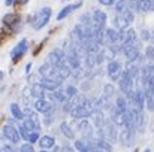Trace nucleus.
I'll return each mask as SVG.
<instances>
[{"label": "nucleus", "instance_id": "nucleus-1", "mask_svg": "<svg viewBox=\"0 0 154 152\" xmlns=\"http://www.w3.org/2000/svg\"><path fill=\"white\" fill-rule=\"evenodd\" d=\"M50 18H51V9H50V7H44V9L38 13V16H36L35 22H33V27H35L36 30H41L42 27H45V25L48 24Z\"/></svg>", "mask_w": 154, "mask_h": 152}, {"label": "nucleus", "instance_id": "nucleus-2", "mask_svg": "<svg viewBox=\"0 0 154 152\" xmlns=\"http://www.w3.org/2000/svg\"><path fill=\"white\" fill-rule=\"evenodd\" d=\"M132 21H133V12L130 10V9H127L126 12H123V13H118L117 15V18H115V24H117V27L118 28H127L130 24H132Z\"/></svg>", "mask_w": 154, "mask_h": 152}, {"label": "nucleus", "instance_id": "nucleus-3", "mask_svg": "<svg viewBox=\"0 0 154 152\" xmlns=\"http://www.w3.org/2000/svg\"><path fill=\"white\" fill-rule=\"evenodd\" d=\"M91 112H93V110H91L88 106L75 103V106H73V107H72V110H70V115H72L75 119H84V118L90 116V115H91Z\"/></svg>", "mask_w": 154, "mask_h": 152}, {"label": "nucleus", "instance_id": "nucleus-4", "mask_svg": "<svg viewBox=\"0 0 154 152\" xmlns=\"http://www.w3.org/2000/svg\"><path fill=\"white\" fill-rule=\"evenodd\" d=\"M118 42L124 46V45H129V43H135L136 42V34L132 28H123L120 33H118Z\"/></svg>", "mask_w": 154, "mask_h": 152}, {"label": "nucleus", "instance_id": "nucleus-5", "mask_svg": "<svg viewBox=\"0 0 154 152\" xmlns=\"http://www.w3.org/2000/svg\"><path fill=\"white\" fill-rule=\"evenodd\" d=\"M132 82H133V79H130L129 75L124 72L123 76H121V79H120V90H121V93L126 94L127 97L132 96Z\"/></svg>", "mask_w": 154, "mask_h": 152}, {"label": "nucleus", "instance_id": "nucleus-6", "mask_svg": "<svg viewBox=\"0 0 154 152\" xmlns=\"http://www.w3.org/2000/svg\"><path fill=\"white\" fill-rule=\"evenodd\" d=\"M135 139V128L129 127V125H123V131H121V142L126 146H130L133 143Z\"/></svg>", "mask_w": 154, "mask_h": 152}, {"label": "nucleus", "instance_id": "nucleus-7", "mask_svg": "<svg viewBox=\"0 0 154 152\" xmlns=\"http://www.w3.org/2000/svg\"><path fill=\"white\" fill-rule=\"evenodd\" d=\"M3 136H5V139L11 140L12 143H18L20 139H21V134L12 125H5L3 127Z\"/></svg>", "mask_w": 154, "mask_h": 152}, {"label": "nucleus", "instance_id": "nucleus-8", "mask_svg": "<svg viewBox=\"0 0 154 152\" xmlns=\"http://www.w3.org/2000/svg\"><path fill=\"white\" fill-rule=\"evenodd\" d=\"M123 52H124V55H126V58H127L129 61L136 60V58L139 57V49H138V46H136L135 43L124 45V46H123Z\"/></svg>", "mask_w": 154, "mask_h": 152}, {"label": "nucleus", "instance_id": "nucleus-9", "mask_svg": "<svg viewBox=\"0 0 154 152\" xmlns=\"http://www.w3.org/2000/svg\"><path fill=\"white\" fill-rule=\"evenodd\" d=\"M138 60H139V57H138L136 60L129 61L127 66H126V73L129 75L130 79H135V78L138 76V73H139V63H138Z\"/></svg>", "mask_w": 154, "mask_h": 152}, {"label": "nucleus", "instance_id": "nucleus-10", "mask_svg": "<svg viewBox=\"0 0 154 152\" xmlns=\"http://www.w3.org/2000/svg\"><path fill=\"white\" fill-rule=\"evenodd\" d=\"M26 51H27V40L24 39V40H21V42L14 48V51H12V60L17 63V61L23 57V54H24Z\"/></svg>", "mask_w": 154, "mask_h": 152}, {"label": "nucleus", "instance_id": "nucleus-11", "mask_svg": "<svg viewBox=\"0 0 154 152\" xmlns=\"http://www.w3.org/2000/svg\"><path fill=\"white\" fill-rule=\"evenodd\" d=\"M20 133H21V137H23V139H26V140H27V142H30V143H35V142H38V140H39L38 133H35L33 130H27L24 125H23V127H20Z\"/></svg>", "mask_w": 154, "mask_h": 152}, {"label": "nucleus", "instance_id": "nucleus-12", "mask_svg": "<svg viewBox=\"0 0 154 152\" xmlns=\"http://www.w3.org/2000/svg\"><path fill=\"white\" fill-rule=\"evenodd\" d=\"M108 73H109V78L111 79L117 81L120 78V63L111 60V63L108 64Z\"/></svg>", "mask_w": 154, "mask_h": 152}, {"label": "nucleus", "instance_id": "nucleus-13", "mask_svg": "<svg viewBox=\"0 0 154 152\" xmlns=\"http://www.w3.org/2000/svg\"><path fill=\"white\" fill-rule=\"evenodd\" d=\"M78 130L85 136V137H88V139H91L93 137V127L90 125V122L88 121H79L78 122Z\"/></svg>", "mask_w": 154, "mask_h": 152}, {"label": "nucleus", "instance_id": "nucleus-14", "mask_svg": "<svg viewBox=\"0 0 154 152\" xmlns=\"http://www.w3.org/2000/svg\"><path fill=\"white\" fill-rule=\"evenodd\" d=\"M35 107L41 113H48V112L52 110V104L50 101H47L45 99H38V101L35 103Z\"/></svg>", "mask_w": 154, "mask_h": 152}, {"label": "nucleus", "instance_id": "nucleus-15", "mask_svg": "<svg viewBox=\"0 0 154 152\" xmlns=\"http://www.w3.org/2000/svg\"><path fill=\"white\" fill-rule=\"evenodd\" d=\"M60 81H54V79H42L41 85L44 87V90H50V91H55L60 88Z\"/></svg>", "mask_w": 154, "mask_h": 152}, {"label": "nucleus", "instance_id": "nucleus-16", "mask_svg": "<svg viewBox=\"0 0 154 152\" xmlns=\"http://www.w3.org/2000/svg\"><path fill=\"white\" fill-rule=\"evenodd\" d=\"M54 143H55V140H54V137H51V136H42L39 139L41 149H50V148L54 146Z\"/></svg>", "mask_w": 154, "mask_h": 152}, {"label": "nucleus", "instance_id": "nucleus-17", "mask_svg": "<svg viewBox=\"0 0 154 152\" xmlns=\"http://www.w3.org/2000/svg\"><path fill=\"white\" fill-rule=\"evenodd\" d=\"M81 4H82V3L79 1V3H76V4H69V6H66V7H64V9H61V10H60V13L57 15V19H63V18H64V16H67L72 10L78 9Z\"/></svg>", "mask_w": 154, "mask_h": 152}, {"label": "nucleus", "instance_id": "nucleus-18", "mask_svg": "<svg viewBox=\"0 0 154 152\" xmlns=\"http://www.w3.org/2000/svg\"><path fill=\"white\" fill-rule=\"evenodd\" d=\"M30 93H32V96L36 97V99H44V97H45L44 87H42L41 84H33L32 88H30Z\"/></svg>", "mask_w": 154, "mask_h": 152}, {"label": "nucleus", "instance_id": "nucleus-19", "mask_svg": "<svg viewBox=\"0 0 154 152\" xmlns=\"http://www.w3.org/2000/svg\"><path fill=\"white\" fill-rule=\"evenodd\" d=\"M105 37H106V42H108V43H115V42H118V33H117L115 30H112V28L105 30Z\"/></svg>", "mask_w": 154, "mask_h": 152}, {"label": "nucleus", "instance_id": "nucleus-20", "mask_svg": "<svg viewBox=\"0 0 154 152\" xmlns=\"http://www.w3.org/2000/svg\"><path fill=\"white\" fill-rule=\"evenodd\" d=\"M26 118H27V119H30V121H32V122H33V124L36 125V128H38V130L41 128V122H39V118H38V115H36V113H35L33 110L27 109V110H26Z\"/></svg>", "mask_w": 154, "mask_h": 152}, {"label": "nucleus", "instance_id": "nucleus-21", "mask_svg": "<svg viewBox=\"0 0 154 152\" xmlns=\"http://www.w3.org/2000/svg\"><path fill=\"white\" fill-rule=\"evenodd\" d=\"M93 22H96V24H103V25H105V22H106V13L102 12V10H96L94 15H93Z\"/></svg>", "mask_w": 154, "mask_h": 152}, {"label": "nucleus", "instance_id": "nucleus-22", "mask_svg": "<svg viewBox=\"0 0 154 152\" xmlns=\"http://www.w3.org/2000/svg\"><path fill=\"white\" fill-rule=\"evenodd\" d=\"M129 9L127 6V0H115V12L117 13H123Z\"/></svg>", "mask_w": 154, "mask_h": 152}, {"label": "nucleus", "instance_id": "nucleus-23", "mask_svg": "<svg viewBox=\"0 0 154 152\" xmlns=\"http://www.w3.org/2000/svg\"><path fill=\"white\" fill-rule=\"evenodd\" d=\"M17 21H20V16L17 13H9V15H6L3 18V24L5 25H14Z\"/></svg>", "mask_w": 154, "mask_h": 152}, {"label": "nucleus", "instance_id": "nucleus-24", "mask_svg": "<svg viewBox=\"0 0 154 152\" xmlns=\"http://www.w3.org/2000/svg\"><path fill=\"white\" fill-rule=\"evenodd\" d=\"M11 112H12L14 118H17V119H23V118H24V113H23V110L20 109V106H18L17 103L11 104Z\"/></svg>", "mask_w": 154, "mask_h": 152}, {"label": "nucleus", "instance_id": "nucleus-25", "mask_svg": "<svg viewBox=\"0 0 154 152\" xmlns=\"http://www.w3.org/2000/svg\"><path fill=\"white\" fill-rule=\"evenodd\" d=\"M115 104H117V109H118L120 112H124V110H127V101H126V99H124L123 96L117 97Z\"/></svg>", "mask_w": 154, "mask_h": 152}, {"label": "nucleus", "instance_id": "nucleus-26", "mask_svg": "<svg viewBox=\"0 0 154 152\" xmlns=\"http://www.w3.org/2000/svg\"><path fill=\"white\" fill-rule=\"evenodd\" d=\"M61 133H63V134H64L66 137H69V139H73V137H75L73 131L70 130L69 124H66V122H63V124H61Z\"/></svg>", "mask_w": 154, "mask_h": 152}, {"label": "nucleus", "instance_id": "nucleus-27", "mask_svg": "<svg viewBox=\"0 0 154 152\" xmlns=\"http://www.w3.org/2000/svg\"><path fill=\"white\" fill-rule=\"evenodd\" d=\"M75 148H76L78 151H82V152L91 151L90 146H87V143H85L84 140H76V142H75Z\"/></svg>", "mask_w": 154, "mask_h": 152}, {"label": "nucleus", "instance_id": "nucleus-28", "mask_svg": "<svg viewBox=\"0 0 154 152\" xmlns=\"http://www.w3.org/2000/svg\"><path fill=\"white\" fill-rule=\"evenodd\" d=\"M145 57H147V60L153 61L154 60V46H147V49H145Z\"/></svg>", "mask_w": 154, "mask_h": 152}, {"label": "nucleus", "instance_id": "nucleus-29", "mask_svg": "<svg viewBox=\"0 0 154 152\" xmlns=\"http://www.w3.org/2000/svg\"><path fill=\"white\" fill-rule=\"evenodd\" d=\"M76 94H78V91H76L75 87H67V90H66V96L67 97H76Z\"/></svg>", "mask_w": 154, "mask_h": 152}, {"label": "nucleus", "instance_id": "nucleus-30", "mask_svg": "<svg viewBox=\"0 0 154 152\" xmlns=\"http://www.w3.org/2000/svg\"><path fill=\"white\" fill-rule=\"evenodd\" d=\"M20 151H21V152H33V146L27 143V145H23Z\"/></svg>", "mask_w": 154, "mask_h": 152}, {"label": "nucleus", "instance_id": "nucleus-31", "mask_svg": "<svg viewBox=\"0 0 154 152\" xmlns=\"http://www.w3.org/2000/svg\"><path fill=\"white\" fill-rule=\"evenodd\" d=\"M115 0H99V3H102V4H106V6H109V4H112Z\"/></svg>", "mask_w": 154, "mask_h": 152}, {"label": "nucleus", "instance_id": "nucleus-32", "mask_svg": "<svg viewBox=\"0 0 154 152\" xmlns=\"http://www.w3.org/2000/svg\"><path fill=\"white\" fill-rule=\"evenodd\" d=\"M142 36H144L142 39H150V33H148V31H144V33H142Z\"/></svg>", "mask_w": 154, "mask_h": 152}, {"label": "nucleus", "instance_id": "nucleus-33", "mask_svg": "<svg viewBox=\"0 0 154 152\" xmlns=\"http://www.w3.org/2000/svg\"><path fill=\"white\" fill-rule=\"evenodd\" d=\"M27 1H29V0H18V3H20V4H26Z\"/></svg>", "mask_w": 154, "mask_h": 152}, {"label": "nucleus", "instance_id": "nucleus-34", "mask_svg": "<svg viewBox=\"0 0 154 152\" xmlns=\"http://www.w3.org/2000/svg\"><path fill=\"white\" fill-rule=\"evenodd\" d=\"M5 3H6V4H8V6H11V4H12V3H14V0H6V1H5Z\"/></svg>", "mask_w": 154, "mask_h": 152}, {"label": "nucleus", "instance_id": "nucleus-35", "mask_svg": "<svg viewBox=\"0 0 154 152\" xmlns=\"http://www.w3.org/2000/svg\"><path fill=\"white\" fill-rule=\"evenodd\" d=\"M150 39L154 42V31H151V33H150Z\"/></svg>", "mask_w": 154, "mask_h": 152}, {"label": "nucleus", "instance_id": "nucleus-36", "mask_svg": "<svg viewBox=\"0 0 154 152\" xmlns=\"http://www.w3.org/2000/svg\"><path fill=\"white\" fill-rule=\"evenodd\" d=\"M2 79H3V72L0 70V81H2Z\"/></svg>", "mask_w": 154, "mask_h": 152}]
</instances>
